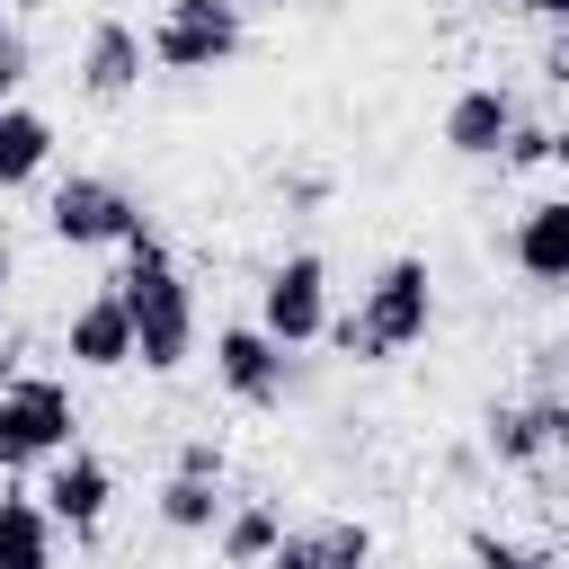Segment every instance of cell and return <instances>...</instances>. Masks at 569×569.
I'll return each instance as SVG.
<instances>
[{
    "instance_id": "obj_6",
    "label": "cell",
    "mask_w": 569,
    "mask_h": 569,
    "mask_svg": "<svg viewBox=\"0 0 569 569\" xmlns=\"http://www.w3.org/2000/svg\"><path fill=\"white\" fill-rule=\"evenodd\" d=\"M258 320H267L284 347H320V338H329V258H320V249L276 258L267 284H258Z\"/></svg>"
},
{
    "instance_id": "obj_1",
    "label": "cell",
    "mask_w": 569,
    "mask_h": 569,
    "mask_svg": "<svg viewBox=\"0 0 569 569\" xmlns=\"http://www.w3.org/2000/svg\"><path fill=\"white\" fill-rule=\"evenodd\" d=\"M116 293H124V311H133V365H142V373H178V365L196 356V293H187V276H178V258H169V240H160L151 222L124 240Z\"/></svg>"
},
{
    "instance_id": "obj_2",
    "label": "cell",
    "mask_w": 569,
    "mask_h": 569,
    "mask_svg": "<svg viewBox=\"0 0 569 569\" xmlns=\"http://www.w3.org/2000/svg\"><path fill=\"white\" fill-rule=\"evenodd\" d=\"M427 329H436V276H427V258H382L373 284H365V302L347 320H329V347L356 356V365H391Z\"/></svg>"
},
{
    "instance_id": "obj_13",
    "label": "cell",
    "mask_w": 569,
    "mask_h": 569,
    "mask_svg": "<svg viewBox=\"0 0 569 569\" xmlns=\"http://www.w3.org/2000/svg\"><path fill=\"white\" fill-rule=\"evenodd\" d=\"M507 249H516V267H525L533 284H569V196H542V204H525Z\"/></svg>"
},
{
    "instance_id": "obj_17",
    "label": "cell",
    "mask_w": 569,
    "mask_h": 569,
    "mask_svg": "<svg viewBox=\"0 0 569 569\" xmlns=\"http://www.w3.org/2000/svg\"><path fill=\"white\" fill-rule=\"evenodd\" d=\"M276 542H284V525H276V507H222V525H213V551L222 560H276Z\"/></svg>"
},
{
    "instance_id": "obj_31",
    "label": "cell",
    "mask_w": 569,
    "mask_h": 569,
    "mask_svg": "<svg viewBox=\"0 0 569 569\" xmlns=\"http://www.w3.org/2000/svg\"><path fill=\"white\" fill-rule=\"evenodd\" d=\"M0 107H9V98H0Z\"/></svg>"
},
{
    "instance_id": "obj_14",
    "label": "cell",
    "mask_w": 569,
    "mask_h": 569,
    "mask_svg": "<svg viewBox=\"0 0 569 569\" xmlns=\"http://www.w3.org/2000/svg\"><path fill=\"white\" fill-rule=\"evenodd\" d=\"M62 551V516L44 507V489H9L0 498V560H53Z\"/></svg>"
},
{
    "instance_id": "obj_8",
    "label": "cell",
    "mask_w": 569,
    "mask_h": 569,
    "mask_svg": "<svg viewBox=\"0 0 569 569\" xmlns=\"http://www.w3.org/2000/svg\"><path fill=\"white\" fill-rule=\"evenodd\" d=\"M480 436H489V453H498L507 471H533L542 453H569V400L542 391V400H525V409H489Z\"/></svg>"
},
{
    "instance_id": "obj_24",
    "label": "cell",
    "mask_w": 569,
    "mask_h": 569,
    "mask_svg": "<svg viewBox=\"0 0 569 569\" xmlns=\"http://www.w3.org/2000/svg\"><path fill=\"white\" fill-rule=\"evenodd\" d=\"M516 9H533L542 27H569V0H516Z\"/></svg>"
},
{
    "instance_id": "obj_19",
    "label": "cell",
    "mask_w": 569,
    "mask_h": 569,
    "mask_svg": "<svg viewBox=\"0 0 569 569\" xmlns=\"http://www.w3.org/2000/svg\"><path fill=\"white\" fill-rule=\"evenodd\" d=\"M498 160H507V169H542V160H551V124H525V116H516V133H507Z\"/></svg>"
},
{
    "instance_id": "obj_5",
    "label": "cell",
    "mask_w": 569,
    "mask_h": 569,
    "mask_svg": "<svg viewBox=\"0 0 569 569\" xmlns=\"http://www.w3.org/2000/svg\"><path fill=\"white\" fill-rule=\"evenodd\" d=\"M44 231H53L62 249H124V240L142 231V204H133L116 178H62V187L44 196Z\"/></svg>"
},
{
    "instance_id": "obj_20",
    "label": "cell",
    "mask_w": 569,
    "mask_h": 569,
    "mask_svg": "<svg viewBox=\"0 0 569 569\" xmlns=\"http://www.w3.org/2000/svg\"><path fill=\"white\" fill-rule=\"evenodd\" d=\"M169 471H196V480H222V436H187Z\"/></svg>"
},
{
    "instance_id": "obj_11",
    "label": "cell",
    "mask_w": 569,
    "mask_h": 569,
    "mask_svg": "<svg viewBox=\"0 0 569 569\" xmlns=\"http://www.w3.org/2000/svg\"><path fill=\"white\" fill-rule=\"evenodd\" d=\"M142 62H151V36H133L124 18H98L89 44H80V89L98 107H116L124 89H142Z\"/></svg>"
},
{
    "instance_id": "obj_7",
    "label": "cell",
    "mask_w": 569,
    "mask_h": 569,
    "mask_svg": "<svg viewBox=\"0 0 569 569\" xmlns=\"http://www.w3.org/2000/svg\"><path fill=\"white\" fill-rule=\"evenodd\" d=\"M213 373H222V391H231L240 409H284V391H293L284 338H276L267 320H231V329H213Z\"/></svg>"
},
{
    "instance_id": "obj_22",
    "label": "cell",
    "mask_w": 569,
    "mask_h": 569,
    "mask_svg": "<svg viewBox=\"0 0 569 569\" xmlns=\"http://www.w3.org/2000/svg\"><path fill=\"white\" fill-rule=\"evenodd\" d=\"M471 560H498V569H516V560H542L533 542H507V533H471Z\"/></svg>"
},
{
    "instance_id": "obj_15",
    "label": "cell",
    "mask_w": 569,
    "mask_h": 569,
    "mask_svg": "<svg viewBox=\"0 0 569 569\" xmlns=\"http://www.w3.org/2000/svg\"><path fill=\"white\" fill-rule=\"evenodd\" d=\"M44 160H53V124H44L36 107H0V196L27 187Z\"/></svg>"
},
{
    "instance_id": "obj_4",
    "label": "cell",
    "mask_w": 569,
    "mask_h": 569,
    "mask_svg": "<svg viewBox=\"0 0 569 569\" xmlns=\"http://www.w3.org/2000/svg\"><path fill=\"white\" fill-rule=\"evenodd\" d=\"M71 391L44 382V373H9L0 391V471H27V462H53L71 445Z\"/></svg>"
},
{
    "instance_id": "obj_30",
    "label": "cell",
    "mask_w": 569,
    "mask_h": 569,
    "mask_svg": "<svg viewBox=\"0 0 569 569\" xmlns=\"http://www.w3.org/2000/svg\"><path fill=\"white\" fill-rule=\"evenodd\" d=\"M0 9H9V0H0Z\"/></svg>"
},
{
    "instance_id": "obj_27",
    "label": "cell",
    "mask_w": 569,
    "mask_h": 569,
    "mask_svg": "<svg viewBox=\"0 0 569 569\" xmlns=\"http://www.w3.org/2000/svg\"><path fill=\"white\" fill-rule=\"evenodd\" d=\"M9 373H18V365H9V347H0V391H9Z\"/></svg>"
},
{
    "instance_id": "obj_12",
    "label": "cell",
    "mask_w": 569,
    "mask_h": 569,
    "mask_svg": "<svg viewBox=\"0 0 569 569\" xmlns=\"http://www.w3.org/2000/svg\"><path fill=\"white\" fill-rule=\"evenodd\" d=\"M507 133H516V98H507L498 80H471V89L445 107V151H462V160H498Z\"/></svg>"
},
{
    "instance_id": "obj_21",
    "label": "cell",
    "mask_w": 569,
    "mask_h": 569,
    "mask_svg": "<svg viewBox=\"0 0 569 569\" xmlns=\"http://www.w3.org/2000/svg\"><path fill=\"white\" fill-rule=\"evenodd\" d=\"M27 62H36V53H27V36H18L9 18H0V98H9L18 80H27Z\"/></svg>"
},
{
    "instance_id": "obj_18",
    "label": "cell",
    "mask_w": 569,
    "mask_h": 569,
    "mask_svg": "<svg viewBox=\"0 0 569 569\" xmlns=\"http://www.w3.org/2000/svg\"><path fill=\"white\" fill-rule=\"evenodd\" d=\"M284 569H311V560H373V533L365 525H320V533H284L276 542Z\"/></svg>"
},
{
    "instance_id": "obj_10",
    "label": "cell",
    "mask_w": 569,
    "mask_h": 569,
    "mask_svg": "<svg viewBox=\"0 0 569 569\" xmlns=\"http://www.w3.org/2000/svg\"><path fill=\"white\" fill-rule=\"evenodd\" d=\"M107 498H116V471L98 462V453H80V445H62L53 453V471H44V507L62 516V533H98V516H107Z\"/></svg>"
},
{
    "instance_id": "obj_25",
    "label": "cell",
    "mask_w": 569,
    "mask_h": 569,
    "mask_svg": "<svg viewBox=\"0 0 569 569\" xmlns=\"http://www.w3.org/2000/svg\"><path fill=\"white\" fill-rule=\"evenodd\" d=\"M551 169H569V124H551Z\"/></svg>"
},
{
    "instance_id": "obj_16",
    "label": "cell",
    "mask_w": 569,
    "mask_h": 569,
    "mask_svg": "<svg viewBox=\"0 0 569 569\" xmlns=\"http://www.w3.org/2000/svg\"><path fill=\"white\" fill-rule=\"evenodd\" d=\"M160 525H169V533H213V525H222V480L169 471V480H160Z\"/></svg>"
},
{
    "instance_id": "obj_3",
    "label": "cell",
    "mask_w": 569,
    "mask_h": 569,
    "mask_svg": "<svg viewBox=\"0 0 569 569\" xmlns=\"http://www.w3.org/2000/svg\"><path fill=\"white\" fill-rule=\"evenodd\" d=\"M240 44H249V0H169L151 27L160 71H222Z\"/></svg>"
},
{
    "instance_id": "obj_28",
    "label": "cell",
    "mask_w": 569,
    "mask_h": 569,
    "mask_svg": "<svg viewBox=\"0 0 569 569\" xmlns=\"http://www.w3.org/2000/svg\"><path fill=\"white\" fill-rule=\"evenodd\" d=\"M249 9H284V0H249Z\"/></svg>"
},
{
    "instance_id": "obj_9",
    "label": "cell",
    "mask_w": 569,
    "mask_h": 569,
    "mask_svg": "<svg viewBox=\"0 0 569 569\" xmlns=\"http://www.w3.org/2000/svg\"><path fill=\"white\" fill-rule=\"evenodd\" d=\"M62 356H71V365H89V373H124V365H133V311H124L116 276H107V293H89V302L71 311Z\"/></svg>"
},
{
    "instance_id": "obj_26",
    "label": "cell",
    "mask_w": 569,
    "mask_h": 569,
    "mask_svg": "<svg viewBox=\"0 0 569 569\" xmlns=\"http://www.w3.org/2000/svg\"><path fill=\"white\" fill-rule=\"evenodd\" d=\"M9 276H18V258H9V240H0V293H9Z\"/></svg>"
},
{
    "instance_id": "obj_29",
    "label": "cell",
    "mask_w": 569,
    "mask_h": 569,
    "mask_svg": "<svg viewBox=\"0 0 569 569\" xmlns=\"http://www.w3.org/2000/svg\"><path fill=\"white\" fill-rule=\"evenodd\" d=\"M9 9H44V0H9Z\"/></svg>"
},
{
    "instance_id": "obj_23",
    "label": "cell",
    "mask_w": 569,
    "mask_h": 569,
    "mask_svg": "<svg viewBox=\"0 0 569 569\" xmlns=\"http://www.w3.org/2000/svg\"><path fill=\"white\" fill-rule=\"evenodd\" d=\"M542 80L569 89V27H551V44H542Z\"/></svg>"
}]
</instances>
